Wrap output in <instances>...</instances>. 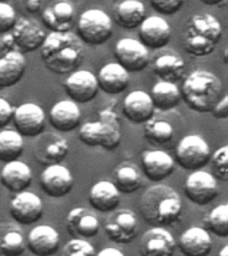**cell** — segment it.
Listing matches in <instances>:
<instances>
[{"label": "cell", "instance_id": "33", "mask_svg": "<svg viewBox=\"0 0 228 256\" xmlns=\"http://www.w3.org/2000/svg\"><path fill=\"white\" fill-rule=\"evenodd\" d=\"M151 100L155 110L160 111H170L178 107L182 100L180 90L178 88L176 83H170L160 80L152 87L151 90Z\"/></svg>", "mask_w": 228, "mask_h": 256}, {"label": "cell", "instance_id": "47", "mask_svg": "<svg viewBox=\"0 0 228 256\" xmlns=\"http://www.w3.org/2000/svg\"><path fill=\"white\" fill-rule=\"evenodd\" d=\"M219 256H228V246H224L219 252Z\"/></svg>", "mask_w": 228, "mask_h": 256}, {"label": "cell", "instance_id": "5", "mask_svg": "<svg viewBox=\"0 0 228 256\" xmlns=\"http://www.w3.org/2000/svg\"><path fill=\"white\" fill-rule=\"evenodd\" d=\"M111 18L99 8L84 11L78 22V38L88 46H102L112 38Z\"/></svg>", "mask_w": 228, "mask_h": 256}, {"label": "cell", "instance_id": "7", "mask_svg": "<svg viewBox=\"0 0 228 256\" xmlns=\"http://www.w3.org/2000/svg\"><path fill=\"white\" fill-rule=\"evenodd\" d=\"M210 144L199 135L184 136L176 147V163L187 171L203 170L210 163Z\"/></svg>", "mask_w": 228, "mask_h": 256}, {"label": "cell", "instance_id": "22", "mask_svg": "<svg viewBox=\"0 0 228 256\" xmlns=\"http://www.w3.org/2000/svg\"><path fill=\"white\" fill-rule=\"evenodd\" d=\"M155 107L150 94L140 90L130 92L123 100V115L135 124H143L154 118Z\"/></svg>", "mask_w": 228, "mask_h": 256}, {"label": "cell", "instance_id": "2", "mask_svg": "<svg viewBox=\"0 0 228 256\" xmlns=\"http://www.w3.org/2000/svg\"><path fill=\"white\" fill-rule=\"evenodd\" d=\"M140 212L148 224L166 227L175 224L182 216L183 203L179 194L166 184H154L143 192Z\"/></svg>", "mask_w": 228, "mask_h": 256}, {"label": "cell", "instance_id": "45", "mask_svg": "<svg viewBox=\"0 0 228 256\" xmlns=\"http://www.w3.org/2000/svg\"><path fill=\"white\" fill-rule=\"evenodd\" d=\"M95 256H126L123 252L118 250V248H114V247H108V248H104L102 251L96 252Z\"/></svg>", "mask_w": 228, "mask_h": 256}, {"label": "cell", "instance_id": "16", "mask_svg": "<svg viewBox=\"0 0 228 256\" xmlns=\"http://www.w3.org/2000/svg\"><path fill=\"white\" fill-rule=\"evenodd\" d=\"M40 187L46 195L51 198H63L74 188V176L63 164L46 166L40 175Z\"/></svg>", "mask_w": 228, "mask_h": 256}, {"label": "cell", "instance_id": "12", "mask_svg": "<svg viewBox=\"0 0 228 256\" xmlns=\"http://www.w3.org/2000/svg\"><path fill=\"white\" fill-rule=\"evenodd\" d=\"M11 31L12 47L22 54L36 51L38 48L42 47L47 35L39 24L27 18H20L19 20H16Z\"/></svg>", "mask_w": 228, "mask_h": 256}, {"label": "cell", "instance_id": "28", "mask_svg": "<svg viewBox=\"0 0 228 256\" xmlns=\"http://www.w3.org/2000/svg\"><path fill=\"white\" fill-rule=\"evenodd\" d=\"M90 204L94 210L103 214L115 211L120 203V192L115 184L108 180H102L92 186L88 195Z\"/></svg>", "mask_w": 228, "mask_h": 256}, {"label": "cell", "instance_id": "42", "mask_svg": "<svg viewBox=\"0 0 228 256\" xmlns=\"http://www.w3.org/2000/svg\"><path fill=\"white\" fill-rule=\"evenodd\" d=\"M12 116H14V107L8 100L0 98V130L6 128L11 123Z\"/></svg>", "mask_w": 228, "mask_h": 256}, {"label": "cell", "instance_id": "48", "mask_svg": "<svg viewBox=\"0 0 228 256\" xmlns=\"http://www.w3.org/2000/svg\"><path fill=\"white\" fill-rule=\"evenodd\" d=\"M2 48H3V43H2V39H0V51H2Z\"/></svg>", "mask_w": 228, "mask_h": 256}, {"label": "cell", "instance_id": "32", "mask_svg": "<svg viewBox=\"0 0 228 256\" xmlns=\"http://www.w3.org/2000/svg\"><path fill=\"white\" fill-rule=\"evenodd\" d=\"M154 72L160 80L176 83L184 76L186 63L176 54H166L159 56L154 63Z\"/></svg>", "mask_w": 228, "mask_h": 256}, {"label": "cell", "instance_id": "24", "mask_svg": "<svg viewBox=\"0 0 228 256\" xmlns=\"http://www.w3.org/2000/svg\"><path fill=\"white\" fill-rule=\"evenodd\" d=\"M42 18L44 26L51 32H66L72 28L75 11L67 0H56L44 8Z\"/></svg>", "mask_w": 228, "mask_h": 256}, {"label": "cell", "instance_id": "21", "mask_svg": "<svg viewBox=\"0 0 228 256\" xmlns=\"http://www.w3.org/2000/svg\"><path fill=\"white\" fill-rule=\"evenodd\" d=\"M144 175L151 182H162L175 171V160L168 152L162 150L146 151L142 156Z\"/></svg>", "mask_w": 228, "mask_h": 256}, {"label": "cell", "instance_id": "6", "mask_svg": "<svg viewBox=\"0 0 228 256\" xmlns=\"http://www.w3.org/2000/svg\"><path fill=\"white\" fill-rule=\"evenodd\" d=\"M79 139L90 147H103L114 151L122 142V132L115 118L87 122L79 128Z\"/></svg>", "mask_w": 228, "mask_h": 256}, {"label": "cell", "instance_id": "43", "mask_svg": "<svg viewBox=\"0 0 228 256\" xmlns=\"http://www.w3.org/2000/svg\"><path fill=\"white\" fill-rule=\"evenodd\" d=\"M211 114L216 119H227L228 118V96L223 95L222 99L211 110Z\"/></svg>", "mask_w": 228, "mask_h": 256}, {"label": "cell", "instance_id": "39", "mask_svg": "<svg viewBox=\"0 0 228 256\" xmlns=\"http://www.w3.org/2000/svg\"><path fill=\"white\" fill-rule=\"evenodd\" d=\"M96 251L87 239H71L62 250V256H95Z\"/></svg>", "mask_w": 228, "mask_h": 256}, {"label": "cell", "instance_id": "13", "mask_svg": "<svg viewBox=\"0 0 228 256\" xmlns=\"http://www.w3.org/2000/svg\"><path fill=\"white\" fill-rule=\"evenodd\" d=\"M16 131L26 138H36L46 128V112L35 103H23L14 110L12 116Z\"/></svg>", "mask_w": 228, "mask_h": 256}, {"label": "cell", "instance_id": "17", "mask_svg": "<svg viewBox=\"0 0 228 256\" xmlns=\"http://www.w3.org/2000/svg\"><path fill=\"white\" fill-rule=\"evenodd\" d=\"M175 251V238L164 227H152L144 232L140 242L142 256H174Z\"/></svg>", "mask_w": 228, "mask_h": 256}, {"label": "cell", "instance_id": "27", "mask_svg": "<svg viewBox=\"0 0 228 256\" xmlns=\"http://www.w3.org/2000/svg\"><path fill=\"white\" fill-rule=\"evenodd\" d=\"M178 247L184 256H208L212 251L210 232L202 227H191L180 235Z\"/></svg>", "mask_w": 228, "mask_h": 256}, {"label": "cell", "instance_id": "9", "mask_svg": "<svg viewBox=\"0 0 228 256\" xmlns=\"http://www.w3.org/2000/svg\"><path fill=\"white\" fill-rule=\"evenodd\" d=\"M70 146L63 136L55 132H47L36 136L34 144V158L43 166L58 164L67 158Z\"/></svg>", "mask_w": 228, "mask_h": 256}, {"label": "cell", "instance_id": "3", "mask_svg": "<svg viewBox=\"0 0 228 256\" xmlns=\"http://www.w3.org/2000/svg\"><path fill=\"white\" fill-rule=\"evenodd\" d=\"M222 80L210 71L196 70L184 79L180 88L182 99L192 111L211 112L215 104L222 99L223 94Z\"/></svg>", "mask_w": 228, "mask_h": 256}, {"label": "cell", "instance_id": "4", "mask_svg": "<svg viewBox=\"0 0 228 256\" xmlns=\"http://www.w3.org/2000/svg\"><path fill=\"white\" fill-rule=\"evenodd\" d=\"M223 36L222 24L211 14H196L187 22L183 47L188 55L204 58L215 51Z\"/></svg>", "mask_w": 228, "mask_h": 256}, {"label": "cell", "instance_id": "8", "mask_svg": "<svg viewBox=\"0 0 228 256\" xmlns=\"http://www.w3.org/2000/svg\"><path fill=\"white\" fill-rule=\"evenodd\" d=\"M184 194L196 206H207L219 196L218 180L212 174L203 170L192 171L184 183Z\"/></svg>", "mask_w": 228, "mask_h": 256}, {"label": "cell", "instance_id": "29", "mask_svg": "<svg viewBox=\"0 0 228 256\" xmlns=\"http://www.w3.org/2000/svg\"><path fill=\"white\" fill-rule=\"evenodd\" d=\"M27 67V62L22 52L11 50L0 58V87L8 88L19 83Z\"/></svg>", "mask_w": 228, "mask_h": 256}, {"label": "cell", "instance_id": "30", "mask_svg": "<svg viewBox=\"0 0 228 256\" xmlns=\"http://www.w3.org/2000/svg\"><path fill=\"white\" fill-rule=\"evenodd\" d=\"M146 12V6L140 0H120L114 12V18L122 28L134 30L147 18Z\"/></svg>", "mask_w": 228, "mask_h": 256}, {"label": "cell", "instance_id": "37", "mask_svg": "<svg viewBox=\"0 0 228 256\" xmlns=\"http://www.w3.org/2000/svg\"><path fill=\"white\" fill-rule=\"evenodd\" d=\"M206 226L214 235L219 238L228 236V204L222 203L212 208L208 215L204 218Z\"/></svg>", "mask_w": 228, "mask_h": 256}, {"label": "cell", "instance_id": "23", "mask_svg": "<svg viewBox=\"0 0 228 256\" xmlns=\"http://www.w3.org/2000/svg\"><path fill=\"white\" fill-rule=\"evenodd\" d=\"M96 79L99 90L108 95H119L127 90L130 84V72L118 62H111L100 68Z\"/></svg>", "mask_w": 228, "mask_h": 256}, {"label": "cell", "instance_id": "46", "mask_svg": "<svg viewBox=\"0 0 228 256\" xmlns=\"http://www.w3.org/2000/svg\"><path fill=\"white\" fill-rule=\"evenodd\" d=\"M200 2L207 6H219V4L224 3L226 0H200Z\"/></svg>", "mask_w": 228, "mask_h": 256}, {"label": "cell", "instance_id": "19", "mask_svg": "<svg viewBox=\"0 0 228 256\" xmlns=\"http://www.w3.org/2000/svg\"><path fill=\"white\" fill-rule=\"evenodd\" d=\"M67 231L76 239H91L100 231V220L96 214L83 207H76L68 212Z\"/></svg>", "mask_w": 228, "mask_h": 256}, {"label": "cell", "instance_id": "44", "mask_svg": "<svg viewBox=\"0 0 228 256\" xmlns=\"http://www.w3.org/2000/svg\"><path fill=\"white\" fill-rule=\"evenodd\" d=\"M28 14H38L43 8L44 0H18Z\"/></svg>", "mask_w": 228, "mask_h": 256}, {"label": "cell", "instance_id": "35", "mask_svg": "<svg viewBox=\"0 0 228 256\" xmlns=\"http://www.w3.org/2000/svg\"><path fill=\"white\" fill-rule=\"evenodd\" d=\"M24 150V139L16 130L0 131V162L8 163L18 160Z\"/></svg>", "mask_w": 228, "mask_h": 256}, {"label": "cell", "instance_id": "11", "mask_svg": "<svg viewBox=\"0 0 228 256\" xmlns=\"http://www.w3.org/2000/svg\"><path fill=\"white\" fill-rule=\"evenodd\" d=\"M104 231L108 239L119 244H128L138 235V218L130 210L112 211L106 220Z\"/></svg>", "mask_w": 228, "mask_h": 256}, {"label": "cell", "instance_id": "25", "mask_svg": "<svg viewBox=\"0 0 228 256\" xmlns=\"http://www.w3.org/2000/svg\"><path fill=\"white\" fill-rule=\"evenodd\" d=\"M32 182V171L28 164L22 160H12L4 163V167L0 171V183L10 192L26 191Z\"/></svg>", "mask_w": 228, "mask_h": 256}, {"label": "cell", "instance_id": "20", "mask_svg": "<svg viewBox=\"0 0 228 256\" xmlns=\"http://www.w3.org/2000/svg\"><path fill=\"white\" fill-rule=\"evenodd\" d=\"M138 28H139L140 42L147 48L159 50L170 43L171 27L160 16H148Z\"/></svg>", "mask_w": 228, "mask_h": 256}, {"label": "cell", "instance_id": "34", "mask_svg": "<svg viewBox=\"0 0 228 256\" xmlns=\"http://www.w3.org/2000/svg\"><path fill=\"white\" fill-rule=\"evenodd\" d=\"M115 187L120 194H134L142 187L143 184V176L142 171L132 163L119 164L114 174V182Z\"/></svg>", "mask_w": 228, "mask_h": 256}, {"label": "cell", "instance_id": "26", "mask_svg": "<svg viewBox=\"0 0 228 256\" xmlns=\"http://www.w3.org/2000/svg\"><path fill=\"white\" fill-rule=\"evenodd\" d=\"M50 122L52 127L60 132H71L79 127L82 122V111L74 100H60L52 106L50 111Z\"/></svg>", "mask_w": 228, "mask_h": 256}, {"label": "cell", "instance_id": "14", "mask_svg": "<svg viewBox=\"0 0 228 256\" xmlns=\"http://www.w3.org/2000/svg\"><path fill=\"white\" fill-rule=\"evenodd\" d=\"M64 90L75 103H88L96 98L99 84L95 74L87 70H75L64 80Z\"/></svg>", "mask_w": 228, "mask_h": 256}, {"label": "cell", "instance_id": "1", "mask_svg": "<svg viewBox=\"0 0 228 256\" xmlns=\"http://www.w3.org/2000/svg\"><path fill=\"white\" fill-rule=\"evenodd\" d=\"M40 56L44 66L58 75H67L78 70L84 58L82 40L71 31L51 32L46 35Z\"/></svg>", "mask_w": 228, "mask_h": 256}, {"label": "cell", "instance_id": "40", "mask_svg": "<svg viewBox=\"0 0 228 256\" xmlns=\"http://www.w3.org/2000/svg\"><path fill=\"white\" fill-rule=\"evenodd\" d=\"M16 20V12L11 4L7 2H0V34L6 35L10 32L15 26Z\"/></svg>", "mask_w": 228, "mask_h": 256}, {"label": "cell", "instance_id": "38", "mask_svg": "<svg viewBox=\"0 0 228 256\" xmlns=\"http://www.w3.org/2000/svg\"><path fill=\"white\" fill-rule=\"evenodd\" d=\"M210 163L216 178L226 182L228 179V146H222L211 154Z\"/></svg>", "mask_w": 228, "mask_h": 256}, {"label": "cell", "instance_id": "10", "mask_svg": "<svg viewBox=\"0 0 228 256\" xmlns=\"http://www.w3.org/2000/svg\"><path fill=\"white\" fill-rule=\"evenodd\" d=\"M116 62L128 72H140L146 70L150 63L148 48L140 40L123 38L115 46Z\"/></svg>", "mask_w": 228, "mask_h": 256}, {"label": "cell", "instance_id": "31", "mask_svg": "<svg viewBox=\"0 0 228 256\" xmlns=\"http://www.w3.org/2000/svg\"><path fill=\"white\" fill-rule=\"evenodd\" d=\"M26 251V239L15 223H0V256H20Z\"/></svg>", "mask_w": 228, "mask_h": 256}, {"label": "cell", "instance_id": "36", "mask_svg": "<svg viewBox=\"0 0 228 256\" xmlns=\"http://www.w3.org/2000/svg\"><path fill=\"white\" fill-rule=\"evenodd\" d=\"M144 136L152 144H166L174 138V127L167 120L151 118L146 122Z\"/></svg>", "mask_w": 228, "mask_h": 256}, {"label": "cell", "instance_id": "49", "mask_svg": "<svg viewBox=\"0 0 228 256\" xmlns=\"http://www.w3.org/2000/svg\"><path fill=\"white\" fill-rule=\"evenodd\" d=\"M0 2H7V0H0Z\"/></svg>", "mask_w": 228, "mask_h": 256}, {"label": "cell", "instance_id": "18", "mask_svg": "<svg viewBox=\"0 0 228 256\" xmlns=\"http://www.w3.org/2000/svg\"><path fill=\"white\" fill-rule=\"evenodd\" d=\"M26 247L36 256L55 255L60 248L59 232L48 224L36 226L28 234Z\"/></svg>", "mask_w": 228, "mask_h": 256}, {"label": "cell", "instance_id": "15", "mask_svg": "<svg viewBox=\"0 0 228 256\" xmlns=\"http://www.w3.org/2000/svg\"><path fill=\"white\" fill-rule=\"evenodd\" d=\"M10 212L18 224H34L43 215V202L39 196L30 191L15 194L10 202Z\"/></svg>", "mask_w": 228, "mask_h": 256}, {"label": "cell", "instance_id": "41", "mask_svg": "<svg viewBox=\"0 0 228 256\" xmlns=\"http://www.w3.org/2000/svg\"><path fill=\"white\" fill-rule=\"evenodd\" d=\"M152 8L162 15H174L183 6L184 0H150Z\"/></svg>", "mask_w": 228, "mask_h": 256}]
</instances>
